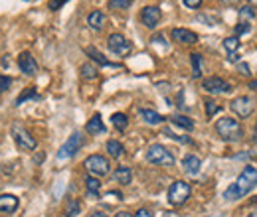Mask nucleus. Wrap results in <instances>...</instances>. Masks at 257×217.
Returning a JSON list of instances; mask_svg holds the SVG:
<instances>
[{"label":"nucleus","mask_w":257,"mask_h":217,"mask_svg":"<svg viewBox=\"0 0 257 217\" xmlns=\"http://www.w3.org/2000/svg\"><path fill=\"white\" fill-rule=\"evenodd\" d=\"M249 89H255V91H257V81H251V83H249Z\"/></svg>","instance_id":"obj_44"},{"label":"nucleus","mask_w":257,"mask_h":217,"mask_svg":"<svg viewBox=\"0 0 257 217\" xmlns=\"http://www.w3.org/2000/svg\"><path fill=\"white\" fill-rule=\"evenodd\" d=\"M147 160L151 164H156V166H172L174 164V156L166 146L162 144H151L149 150H147Z\"/></svg>","instance_id":"obj_4"},{"label":"nucleus","mask_w":257,"mask_h":217,"mask_svg":"<svg viewBox=\"0 0 257 217\" xmlns=\"http://www.w3.org/2000/svg\"><path fill=\"white\" fill-rule=\"evenodd\" d=\"M255 185H257V168L245 166V168L241 170V174L238 176L236 184H232L230 188L223 192V198L230 200V201H236V200L247 196V194L255 188Z\"/></svg>","instance_id":"obj_1"},{"label":"nucleus","mask_w":257,"mask_h":217,"mask_svg":"<svg viewBox=\"0 0 257 217\" xmlns=\"http://www.w3.org/2000/svg\"><path fill=\"white\" fill-rule=\"evenodd\" d=\"M79 211H81L79 201L77 200H69L68 205H66V217H75V215H79Z\"/></svg>","instance_id":"obj_31"},{"label":"nucleus","mask_w":257,"mask_h":217,"mask_svg":"<svg viewBox=\"0 0 257 217\" xmlns=\"http://www.w3.org/2000/svg\"><path fill=\"white\" fill-rule=\"evenodd\" d=\"M89 217H109V215H107L105 211H93V213H91Z\"/></svg>","instance_id":"obj_40"},{"label":"nucleus","mask_w":257,"mask_h":217,"mask_svg":"<svg viewBox=\"0 0 257 217\" xmlns=\"http://www.w3.org/2000/svg\"><path fill=\"white\" fill-rule=\"evenodd\" d=\"M170 120H172L176 127H180V129H184L188 133L194 131V120L188 118V117H184V115H172V117H170Z\"/></svg>","instance_id":"obj_22"},{"label":"nucleus","mask_w":257,"mask_h":217,"mask_svg":"<svg viewBox=\"0 0 257 217\" xmlns=\"http://www.w3.org/2000/svg\"><path fill=\"white\" fill-rule=\"evenodd\" d=\"M83 166L89 172V176H95V178H103L111 172L109 160L105 156H101V154H91V156H87L83 162Z\"/></svg>","instance_id":"obj_5"},{"label":"nucleus","mask_w":257,"mask_h":217,"mask_svg":"<svg viewBox=\"0 0 257 217\" xmlns=\"http://www.w3.org/2000/svg\"><path fill=\"white\" fill-rule=\"evenodd\" d=\"M85 188H87L89 196L97 198L99 196V190H101V182L95 176H87V178H85Z\"/></svg>","instance_id":"obj_25"},{"label":"nucleus","mask_w":257,"mask_h":217,"mask_svg":"<svg viewBox=\"0 0 257 217\" xmlns=\"http://www.w3.org/2000/svg\"><path fill=\"white\" fill-rule=\"evenodd\" d=\"M162 217H180V215H178L176 211H164V213H162Z\"/></svg>","instance_id":"obj_41"},{"label":"nucleus","mask_w":257,"mask_h":217,"mask_svg":"<svg viewBox=\"0 0 257 217\" xmlns=\"http://www.w3.org/2000/svg\"><path fill=\"white\" fill-rule=\"evenodd\" d=\"M113 180H115L117 184L127 185V184H131V180H133V170L127 168V166H119L115 172H113Z\"/></svg>","instance_id":"obj_20"},{"label":"nucleus","mask_w":257,"mask_h":217,"mask_svg":"<svg viewBox=\"0 0 257 217\" xmlns=\"http://www.w3.org/2000/svg\"><path fill=\"white\" fill-rule=\"evenodd\" d=\"M135 0H109L107 2V8L109 10H127Z\"/></svg>","instance_id":"obj_29"},{"label":"nucleus","mask_w":257,"mask_h":217,"mask_svg":"<svg viewBox=\"0 0 257 217\" xmlns=\"http://www.w3.org/2000/svg\"><path fill=\"white\" fill-rule=\"evenodd\" d=\"M12 138H14V142L22 148V150H36V146H38V142H36V138L28 133L24 127H20V125H14L12 127Z\"/></svg>","instance_id":"obj_8"},{"label":"nucleus","mask_w":257,"mask_h":217,"mask_svg":"<svg viewBox=\"0 0 257 217\" xmlns=\"http://www.w3.org/2000/svg\"><path fill=\"white\" fill-rule=\"evenodd\" d=\"M85 131H87L91 136H95V134H105V133H107V127L103 125L101 115H93V117L89 118L87 125H85Z\"/></svg>","instance_id":"obj_16"},{"label":"nucleus","mask_w":257,"mask_h":217,"mask_svg":"<svg viewBox=\"0 0 257 217\" xmlns=\"http://www.w3.org/2000/svg\"><path fill=\"white\" fill-rule=\"evenodd\" d=\"M204 105H206V115H208V118H212L216 113H220V111H222V107H220L216 101H212V99H208Z\"/></svg>","instance_id":"obj_32"},{"label":"nucleus","mask_w":257,"mask_h":217,"mask_svg":"<svg viewBox=\"0 0 257 217\" xmlns=\"http://www.w3.org/2000/svg\"><path fill=\"white\" fill-rule=\"evenodd\" d=\"M97 73H99L97 67L91 66V64H83V66H81V75H83V79H95Z\"/></svg>","instance_id":"obj_30"},{"label":"nucleus","mask_w":257,"mask_h":217,"mask_svg":"<svg viewBox=\"0 0 257 217\" xmlns=\"http://www.w3.org/2000/svg\"><path fill=\"white\" fill-rule=\"evenodd\" d=\"M85 53H87L95 64H99V66H103V67H121L119 64H111V61L99 51V50H95V48H85Z\"/></svg>","instance_id":"obj_18"},{"label":"nucleus","mask_w":257,"mask_h":217,"mask_svg":"<svg viewBox=\"0 0 257 217\" xmlns=\"http://www.w3.org/2000/svg\"><path fill=\"white\" fill-rule=\"evenodd\" d=\"M202 89L206 93H212V95H223V93L232 91V85L222 77H208L202 81Z\"/></svg>","instance_id":"obj_9"},{"label":"nucleus","mask_w":257,"mask_h":217,"mask_svg":"<svg viewBox=\"0 0 257 217\" xmlns=\"http://www.w3.org/2000/svg\"><path fill=\"white\" fill-rule=\"evenodd\" d=\"M12 85V79L6 77V75H0V93H4L8 87Z\"/></svg>","instance_id":"obj_35"},{"label":"nucleus","mask_w":257,"mask_h":217,"mask_svg":"<svg viewBox=\"0 0 257 217\" xmlns=\"http://www.w3.org/2000/svg\"><path fill=\"white\" fill-rule=\"evenodd\" d=\"M223 48H225V51L230 53V55H236L238 50H240V38H236V36L225 38V40H223Z\"/></svg>","instance_id":"obj_28"},{"label":"nucleus","mask_w":257,"mask_h":217,"mask_svg":"<svg viewBox=\"0 0 257 217\" xmlns=\"http://www.w3.org/2000/svg\"><path fill=\"white\" fill-rule=\"evenodd\" d=\"M182 2H184L186 8H192V10H196V8L202 6V0H182Z\"/></svg>","instance_id":"obj_37"},{"label":"nucleus","mask_w":257,"mask_h":217,"mask_svg":"<svg viewBox=\"0 0 257 217\" xmlns=\"http://www.w3.org/2000/svg\"><path fill=\"white\" fill-rule=\"evenodd\" d=\"M172 40L176 44H184V46H194L198 44V34L192 32V30H186V28H174L172 32H170Z\"/></svg>","instance_id":"obj_13"},{"label":"nucleus","mask_w":257,"mask_h":217,"mask_svg":"<svg viewBox=\"0 0 257 217\" xmlns=\"http://www.w3.org/2000/svg\"><path fill=\"white\" fill-rule=\"evenodd\" d=\"M216 133L222 140L225 142H238L241 140L243 136V131H241V125L234 118V117H222L218 122H216Z\"/></svg>","instance_id":"obj_2"},{"label":"nucleus","mask_w":257,"mask_h":217,"mask_svg":"<svg viewBox=\"0 0 257 217\" xmlns=\"http://www.w3.org/2000/svg\"><path fill=\"white\" fill-rule=\"evenodd\" d=\"M138 115L142 117V120H145L147 125H160V122H164V117L153 109H138Z\"/></svg>","instance_id":"obj_19"},{"label":"nucleus","mask_w":257,"mask_h":217,"mask_svg":"<svg viewBox=\"0 0 257 217\" xmlns=\"http://www.w3.org/2000/svg\"><path fill=\"white\" fill-rule=\"evenodd\" d=\"M222 2H223V4H227V6H232V4H238L240 0H222Z\"/></svg>","instance_id":"obj_42"},{"label":"nucleus","mask_w":257,"mask_h":217,"mask_svg":"<svg viewBox=\"0 0 257 217\" xmlns=\"http://www.w3.org/2000/svg\"><path fill=\"white\" fill-rule=\"evenodd\" d=\"M230 109H232L238 117L245 118V117H249V115L253 113L255 105H253V99H249V97H245V95H241V97H236V99L230 103Z\"/></svg>","instance_id":"obj_11"},{"label":"nucleus","mask_w":257,"mask_h":217,"mask_svg":"<svg viewBox=\"0 0 257 217\" xmlns=\"http://www.w3.org/2000/svg\"><path fill=\"white\" fill-rule=\"evenodd\" d=\"M170 138H172V140H178V142H184V144H192V138H188V136H180V134H174V133H170V129H166L164 131Z\"/></svg>","instance_id":"obj_33"},{"label":"nucleus","mask_w":257,"mask_h":217,"mask_svg":"<svg viewBox=\"0 0 257 217\" xmlns=\"http://www.w3.org/2000/svg\"><path fill=\"white\" fill-rule=\"evenodd\" d=\"M115 217H133V215H131V213H127V211H121V213H117Z\"/></svg>","instance_id":"obj_43"},{"label":"nucleus","mask_w":257,"mask_h":217,"mask_svg":"<svg viewBox=\"0 0 257 217\" xmlns=\"http://www.w3.org/2000/svg\"><path fill=\"white\" fill-rule=\"evenodd\" d=\"M140 22H142V26H147V28H156L158 24H160V20H162V12H160V8L158 6H145L140 10Z\"/></svg>","instance_id":"obj_10"},{"label":"nucleus","mask_w":257,"mask_h":217,"mask_svg":"<svg viewBox=\"0 0 257 217\" xmlns=\"http://www.w3.org/2000/svg\"><path fill=\"white\" fill-rule=\"evenodd\" d=\"M107 152H109L111 158H121L125 148H123V144L119 140H107Z\"/></svg>","instance_id":"obj_23"},{"label":"nucleus","mask_w":257,"mask_h":217,"mask_svg":"<svg viewBox=\"0 0 257 217\" xmlns=\"http://www.w3.org/2000/svg\"><path fill=\"white\" fill-rule=\"evenodd\" d=\"M26 101H40V95H38V91H36L34 87H28L24 93H20V95L16 97V101H14V105L20 107V105H24Z\"/></svg>","instance_id":"obj_21"},{"label":"nucleus","mask_w":257,"mask_h":217,"mask_svg":"<svg viewBox=\"0 0 257 217\" xmlns=\"http://www.w3.org/2000/svg\"><path fill=\"white\" fill-rule=\"evenodd\" d=\"M66 2H69V0H50V2H48V8H50L51 12H55V10H60Z\"/></svg>","instance_id":"obj_34"},{"label":"nucleus","mask_w":257,"mask_h":217,"mask_svg":"<svg viewBox=\"0 0 257 217\" xmlns=\"http://www.w3.org/2000/svg\"><path fill=\"white\" fill-rule=\"evenodd\" d=\"M111 122H113V127H115L119 133H123L129 127V118H127L125 113H115V115L111 117Z\"/></svg>","instance_id":"obj_24"},{"label":"nucleus","mask_w":257,"mask_h":217,"mask_svg":"<svg viewBox=\"0 0 257 217\" xmlns=\"http://www.w3.org/2000/svg\"><path fill=\"white\" fill-rule=\"evenodd\" d=\"M182 168L186 174L196 176L200 172V168H202V162H200V158L194 156V154H188V156H184V160H182Z\"/></svg>","instance_id":"obj_17"},{"label":"nucleus","mask_w":257,"mask_h":217,"mask_svg":"<svg viewBox=\"0 0 257 217\" xmlns=\"http://www.w3.org/2000/svg\"><path fill=\"white\" fill-rule=\"evenodd\" d=\"M249 30H251V26H249V24H238V28H236V38H240V36L247 34Z\"/></svg>","instance_id":"obj_36"},{"label":"nucleus","mask_w":257,"mask_h":217,"mask_svg":"<svg viewBox=\"0 0 257 217\" xmlns=\"http://www.w3.org/2000/svg\"><path fill=\"white\" fill-rule=\"evenodd\" d=\"M249 217H257V211H253V213H249Z\"/></svg>","instance_id":"obj_46"},{"label":"nucleus","mask_w":257,"mask_h":217,"mask_svg":"<svg viewBox=\"0 0 257 217\" xmlns=\"http://www.w3.org/2000/svg\"><path fill=\"white\" fill-rule=\"evenodd\" d=\"M190 61H192V75H194V79L202 77V55H200V53H192Z\"/></svg>","instance_id":"obj_26"},{"label":"nucleus","mask_w":257,"mask_h":217,"mask_svg":"<svg viewBox=\"0 0 257 217\" xmlns=\"http://www.w3.org/2000/svg\"><path fill=\"white\" fill-rule=\"evenodd\" d=\"M105 22H107V16L103 10H91L87 14V24L91 30H95V32H101V30L105 28Z\"/></svg>","instance_id":"obj_14"},{"label":"nucleus","mask_w":257,"mask_h":217,"mask_svg":"<svg viewBox=\"0 0 257 217\" xmlns=\"http://www.w3.org/2000/svg\"><path fill=\"white\" fill-rule=\"evenodd\" d=\"M107 48H109V51L111 53H115V55H127V53H131V50H133V44L123 36V34H111L109 36V40H107Z\"/></svg>","instance_id":"obj_7"},{"label":"nucleus","mask_w":257,"mask_h":217,"mask_svg":"<svg viewBox=\"0 0 257 217\" xmlns=\"http://www.w3.org/2000/svg\"><path fill=\"white\" fill-rule=\"evenodd\" d=\"M83 142H85V138L81 136V133H73V134L64 142V146L58 150V160H68V158L75 156V154L79 152V148L83 146Z\"/></svg>","instance_id":"obj_6"},{"label":"nucleus","mask_w":257,"mask_h":217,"mask_svg":"<svg viewBox=\"0 0 257 217\" xmlns=\"http://www.w3.org/2000/svg\"><path fill=\"white\" fill-rule=\"evenodd\" d=\"M255 18V10L247 4V6H241L240 8V18H238V24H251V20Z\"/></svg>","instance_id":"obj_27"},{"label":"nucleus","mask_w":257,"mask_h":217,"mask_svg":"<svg viewBox=\"0 0 257 217\" xmlns=\"http://www.w3.org/2000/svg\"><path fill=\"white\" fill-rule=\"evenodd\" d=\"M240 71H241L243 75H249V67H247V64H240Z\"/></svg>","instance_id":"obj_39"},{"label":"nucleus","mask_w":257,"mask_h":217,"mask_svg":"<svg viewBox=\"0 0 257 217\" xmlns=\"http://www.w3.org/2000/svg\"><path fill=\"white\" fill-rule=\"evenodd\" d=\"M190 194H192L190 184L184 182V180H176V182H172V185L168 188L166 198H168V203H170V205L178 207V205H184V203L188 201Z\"/></svg>","instance_id":"obj_3"},{"label":"nucleus","mask_w":257,"mask_h":217,"mask_svg":"<svg viewBox=\"0 0 257 217\" xmlns=\"http://www.w3.org/2000/svg\"><path fill=\"white\" fill-rule=\"evenodd\" d=\"M18 67H20L22 73L30 75V77H34V75L38 73V64H36V59L32 57L30 51H22V53L18 55Z\"/></svg>","instance_id":"obj_12"},{"label":"nucleus","mask_w":257,"mask_h":217,"mask_svg":"<svg viewBox=\"0 0 257 217\" xmlns=\"http://www.w3.org/2000/svg\"><path fill=\"white\" fill-rule=\"evenodd\" d=\"M249 2V6H257V0H247Z\"/></svg>","instance_id":"obj_45"},{"label":"nucleus","mask_w":257,"mask_h":217,"mask_svg":"<svg viewBox=\"0 0 257 217\" xmlns=\"http://www.w3.org/2000/svg\"><path fill=\"white\" fill-rule=\"evenodd\" d=\"M135 217H153V213H151L149 209H145V207H140V209L135 213Z\"/></svg>","instance_id":"obj_38"},{"label":"nucleus","mask_w":257,"mask_h":217,"mask_svg":"<svg viewBox=\"0 0 257 217\" xmlns=\"http://www.w3.org/2000/svg\"><path fill=\"white\" fill-rule=\"evenodd\" d=\"M20 201L12 194H2L0 196V213H14L18 209Z\"/></svg>","instance_id":"obj_15"}]
</instances>
